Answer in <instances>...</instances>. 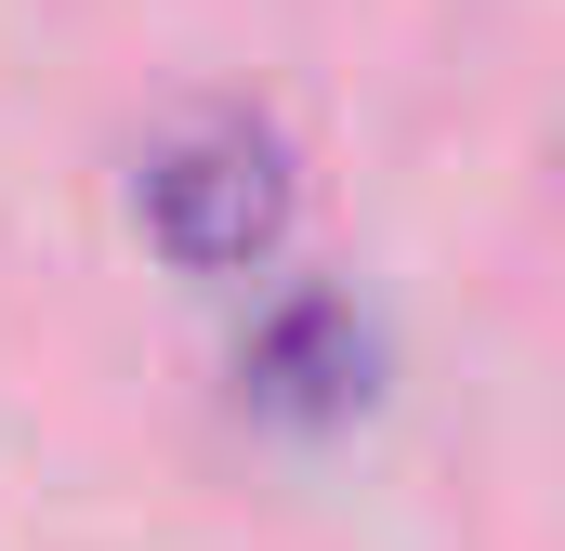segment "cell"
<instances>
[{
	"instance_id": "obj_1",
	"label": "cell",
	"mask_w": 565,
	"mask_h": 551,
	"mask_svg": "<svg viewBox=\"0 0 565 551\" xmlns=\"http://www.w3.org/2000/svg\"><path fill=\"white\" fill-rule=\"evenodd\" d=\"M289 197H302L289 184V144L264 119H237V106L184 119V132L145 158V237L184 276H250L289 237Z\"/></svg>"
},
{
	"instance_id": "obj_2",
	"label": "cell",
	"mask_w": 565,
	"mask_h": 551,
	"mask_svg": "<svg viewBox=\"0 0 565 551\" xmlns=\"http://www.w3.org/2000/svg\"><path fill=\"white\" fill-rule=\"evenodd\" d=\"M369 368H382V342H369V315H355L342 289H289L277 315L250 328V355H237L250 408L289 420V433H329V420H355V408H369Z\"/></svg>"
}]
</instances>
